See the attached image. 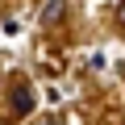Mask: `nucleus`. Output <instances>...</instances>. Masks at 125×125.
Masks as SVG:
<instances>
[{"instance_id": "nucleus-4", "label": "nucleus", "mask_w": 125, "mask_h": 125, "mask_svg": "<svg viewBox=\"0 0 125 125\" xmlns=\"http://www.w3.org/2000/svg\"><path fill=\"white\" fill-rule=\"evenodd\" d=\"M121 29H125V17H121Z\"/></svg>"}, {"instance_id": "nucleus-1", "label": "nucleus", "mask_w": 125, "mask_h": 125, "mask_svg": "<svg viewBox=\"0 0 125 125\" xmlns=\"http://www.w3.org/2000/svg\"><path fill=\"white\" fill-rule=\"evenodd\" d=\"M29 108H33V92H29V88H17V92H13V113L25 117Z\"/></svg>"}, {"instance_id": "nucleus-2", "label": "nucleus", "mask_w": 125, "mask_h": 125, "mask_svg": "<svg viewBox=\"0 0 125 125\" xmlns=\"http://www.w3.org/2000/svg\"><path fill=\"white\" fill-rule=\"evenodd\" d=\"M42 21H46V25H54V21H62V0H50V4L42 9Z\"/></svg>"}, {"instance_id": "nucleus-3", "label": "nucleus", "mask_w": 125, "mask_h": 125, "mask_svg": "<svg viewBox=\"0 0 125 125\" xmlns=\"http://www.w3.org/2000/svg\"><path fill=\"white\" fill-rule=\"evenodd\" d=\"M46 125H58V117H50V121H46Z\"/></svg>"}]
</instances>
